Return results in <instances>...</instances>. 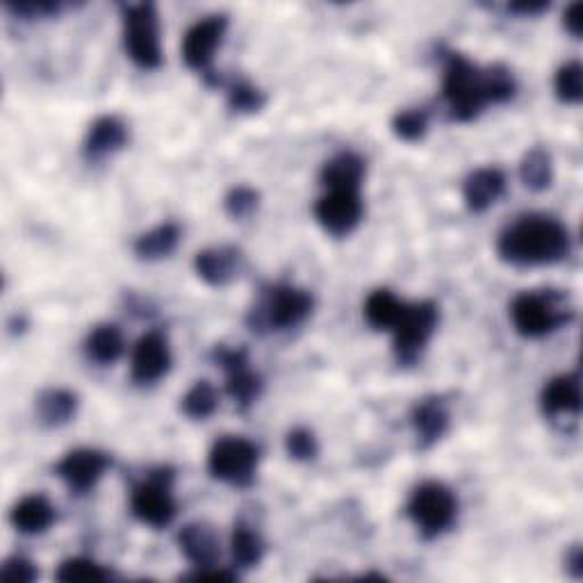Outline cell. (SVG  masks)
Listing matches in <instances>:
<instances>
[{
  "instance_id": "5",
  "label": "cell",
  "mask_w": 583,
  "mask_h": 583,
  "mask_svg": "<svg viewBox=\"0 0 583 583\" xmlns=\"http://www.w3.org/2000/svg\"><path fill=\"white\" fill-rule=\"evenodd\" d=\"M123 48L128 58L144 71H153L163 64L160 46V19L153 3H123Z\"/></svg>"
},
{
  "instance_id": "23",
  "label": "cell",
  "mask_w": 583,
  "mask_h": 583,
  "mask_svg": "<svg viewBox=\"0 0 583 583\" xmlns=\"http://www.w3.org/2000/svg\"><path fill=\"white\" fill-rule=\"evenodd\" d=\"M365 178V160L354 151L333 155L322 167L320 180L326 190H360Z\"/></svg>"
},
{
  "instance_id": "2",
  "label": "cell",
  "mask_w": 583,
  "mask_h": 583,
  "mask_svg": "<svg viewBox=\"0 0 583 583\" xmlns=\"http://www.w3.org/2000/svg\"><path fill=\"white\" fill-rule=\"evenodd\" d=\"M497 253L515 267L563 262L572 253L570 230L554 217L526 215L499 235Z\"/></svg>"
},
{
  "instance_id": "32",
  "label": "cell",
  "mask_w": 583,
  "mask_h": 583,
  "mask_svg": "<svg viewBox=\"0 0 583 583\" xmlns=\"http://www.w3.org/2000/svg\"><path fill=\"white\" fill-rule=\"evenodd\" d=\"M267 96L249 81H237L228 90V108L237 115H255L264 108Z\"/></svg>"
},
{
  "instance_id": "1",
  "label": "cell",
  "mask_w": 583,
  "mask_h": 583,
  "mask_svg": "<svg viewBox=\"0 0 583 583\" xmlns=\"http://www.w3.org/2000/svg\"><path fill=\"white\" fill-rule=\"evenodd\" d=\"M515 92L517 83L507 67L495 64L481 69L461 56V52H447L444 56L442 96L449 108V117L454 121L469 123L488 105L513 100Z\"/></svg>"
},
{
  "instance_id": "8",
  "label": "cell",
  "mask_w": 583,
  "mask_h": 583,
  "mask_svg": "<svg viewBox=\"0 0 583 583\" xmlns=\"http://www.w3.org/2000/svg\"><path fill=\"white\" fill-rule=\"evenodd\" d=\"M258 463L260 449L240 436L219 438L207 454V472L235 488H249L255 481Z\"/></svg>"
},
{
  "instance_id": "6",
  "label": "cell",
  "mask_w": 583,
  "mask_h": 583,
  "mask_svg": "<svg viewBox=\"0 0 583 583\" xmlns=\"http://www.w3.org/2000/svg\"><path fill=\"white\" fill-rule=\"evenodd\" d=\"M406 515L413 520L421 538L436 540L456 524L459 499L449 486L440 481H427L413 490Z\"/></svg>"
},
{
  "instance_id": "19",
  "label": "cell",
  "mask_w": 583,
  "mask_h": 583,
  "mask_svg": "<svg viewBox=\"0 0 583 583\" xmlns=\"http://www.w3.org/2000/svg\"><path fill=\"white\" fill-rule=\"evenodd\" d=\"M503 192H507V176L497 167L476 169L463 182V201L474 215L492 207Z\"/></svg>"
},
{
  "instance_id": "17",
  "label": "cell",
  "mask_w": 583,
  "mask_h": 583,
  "mask_svg": "<svg viewBox=\"0 0 583 583\" xmlns=\"http://www.w3.org/2000/svg\"><path fill=\"white\" fill-rule=\"evenodd\" d=\"M178 547L185 559L194 568L217 566L219 561V536L207 522H190L178 532Z\"/></svg>"
},
{
  "instance_id": "29",
  "label": "cell",
  "mask_w": 583,
  "mask_h": 583,
  "mask_svg": "<svg viewBox=\"0 0 583 583\" xmlns=\"http://www.w3.org/2000/svg\"><path fill=\"white\" fill-rule=\"evenodd\" d=\"M219 406V394L210 381H197L180 400V411L194 421L207 419Z\"/></svg>"
},
{
  "instance_id": "15",
  "label": "cell",
  "mask_w": 583,
  "mask_h": 583,
  "mask_svg": "<svg viewBox=\"0 0 583 583\" xmlns=\"http://www.w3.org/2000/svg\"><path fill=\"white\" fill-rule=\"evenodd\" d=\"M245 255L237 247H212L203 249L194 258L199 278L210 287H226L242 272Z\"/></svg>"
},
{
  "instance_id": "39",
  "label": "cell",
  "mask_w": 583,
  "mask_h": 583,
  "mask_svg": "<svg viewBox=\"0 0 583 583\" xmlns=\"http://www.w3.org/2000/svg\"><path fill=\"white\" fill-rule=\"evenodd\" d=\"M563 25L572 37H581L583 31V3H572L563 14Z\"/></svg>"
},
{
  "instance_id": "40",
  "label": "cell",
  "mask_w": 583,
  "mask_h": 583,
  "mask_svg": "<svg viewBox=\"0 0 583 583\" xmlns=\"http://www.w3.org/2000/svg\"><path fill=\"white\" fill-rule=\"evenodd\" d=\"M547 10H549V3H545V0H522V3L509 5V12L520 14V16H538Z\"/></svg>"
},
{
  "instance_id": "36",
  "label": "cell",
  "mask_w": 583,
  "mask_h": 583,
  "mask_svg": "<svg viewBox=\"0 0 583 583\" xmlns=\"http://www.w3.org/2000/svg\"><path fill=\"white\" fill-rule=\"evenodd\" d=\"M5 8L21 19H44L60 14L62 3L58 0H19V3H8Z\"/></svg>"
},
{
  "instance_id": "27",
  "label": "cell",
  "mask_w": 583,
  "mask_h": 583,
  "mask_svg": "<svg viewBox=\"0 0 583 583\" xmlns=\"http://www.w3.org/2000/svg\"><path fill=\"white\" fill-rule=\"evenodd\" d=\"M520 180L524 182L526 190L532 192H545L551 188L554 180V163L551 153L543 146L528 148L520 163Z\"/></svg>"
},
{
  "instance_id": "16",
  "label": "cell",
  "mask_w": 583,
  "mask_h": 583,
  "mask_svg": "<svg viewBox=\"0 0 583 583\" xmlns=\"http://www.w3.org/2000/svg\"><path fill=\"white\" fill-rule=\"evenodd\" d=\"M411 421L415 429L417 447L419 449H431L438 440L444 438L449 429V408L442 396H424L411 413Z\"/></svg>"
},
{
  "instance_id": "3",
  "label": "cell",
  "mask_w": 583,
  "mask_h": 583,
  "mask_svg": "<svg viewBox=\"0 0 583 583\" xmlns=\"http://www.w3.org/2000/svg\"><path fill=\"white\" fill-rule=\"evenodd\" d=\"M574 320L570 299L559 289L522 291L511 304V322L526 340H540Z\"/></svg>"
},
{
  "instance_id": "14",
  "label": "cell",
  "mask_w": 583,
  "mask_h": 583,
  "mask_svg": "<svg viewBox=\"0 0 583 583\" xmlns=\"http://www.w3.org/2000/svg\"><path fill=\"white\" fill-rule=\"evenodd\" d=\"M112 465V459L98 449H73L58 465L56 474L67 484L73 495H85L96 488L105 472Z\"/></svg>"
},
{
  "instance_id": "22",
  "label": "cell",
  "mask_w": 583,
  "mask_h": 583,
  "mask_svg": "<svg viewBox=\"0 0 583 583\" xmlns=\"http://www.w3.org/2000/svg\"><path fill=\"white\" fill-rule=\"evenodd\" d=\"M78 406H81V402H78V394L64 388H48L37 396V402H35L37 419L46 429H60L71 419H75Z\"/></svg>"
},
{
  "instance_id": "31",
  "label": "cell",
  "mask_w": 583,
  "mask_h": 583,
  "mask_svg": "<svg viewBox=\"0 0 583 583\" xmlns=\"http://www.w3.org/2000/svg\"><path fill=\"white\" fill-rule=\"evenodd\" d=\"M556 98L566 105H579L583 98V69L581 62L572 60L556 71L554 78Z\"/></svg>"
},
{
  "instance_id": "37",
  "label": "cell",
  "mask_w": 583,
  "mask_h": 583,
  "mask_svg": "<svg viewBox=\"0 0 583 583\" xmlns=\"http://www.w3.org/2000/svg\"><path fill=\"white\" fill-rule=\"evenodd\" d=\"M39 576V570L33 561L23 559V556H12L3 563V570H0V579L10 581V583H31Z\"/></svg>"
},
{
  "instance_id": "34",
  "label": "cell",
  "mask_w": 583,
  "mask_h": 583,
  "mask_svg": "<svg viewBox=\"0 0 583 583\" xmlns=\"http://www.w3.org/2000/svg\"><path fill=\"white\" fill-rule=\"evenodd\" d=\"M258 205H260V194L253 188H249V185L233 188L224 199V207H226L228 215L233 219H240V222L249 219L258 210Z\"/></svg>"
},
{
  "instance_id": "25",
  "label": "cell",
  "mask_w": 583,
  "mask_h": 583,
  "mask_svg": "<svg viewBox=\"0 0 583 583\" xmlns=\"http://www.w3.org/2000/svg\"><path fill=\"white\" fill-rule=\"evenodd\" d=\"M408 304L396 299L390 289H377L365 301V320L377 331H392Z\"/></svg>"
},
{
  "instance_id": "24",
  "label": "cell",
  "mask_w": 583,
  "mask_h": 583,
  "mask_svg": "<svg viewBox=\"0 0 583 583\" xmlns=\"http://www.w3.org/2000/svg\"><path fill=\"white\" fill-rule=\"evenodd\" d=\"M126 349V342L121 329L115 324H98L85 340V356L100 365L108 367L115 365Z\"/></svg>"
},
{
  "instance_id": "35",
  "label": "cell",
  "mask_w": 583,
  "mask_h": 583,
  "mask_svg": "<svg viewBox=\"0 0 583 583\" xmlns=\"http://www.w3.org/2000/svg\"><path fill=\"white\" fill-rule=\"evenodd\" d=\"M285 452L289 459L301 461V463H310L320 454V444H317V438L312 431L299 427V429H291L285 438Z\"/></svg>"
},
{
  "instance_id": "10",
  "label": "cell",
  "mask_w": 583,
  "mask_h": 583,
  "mask_svg": "<svg viewBox=\"0 0 583 583\" xmlns=\"http://www.w3.org/2000/svg\"><path fill=\"white\" fill-rule=\"evenodd\" d=\"M212 360H215L226 372V392L230 400L242 413L249 411L262 392V379L251 369L247 349H230L224 344H217L212 352Z\"/></svg>"
},
{
  "instance_id": "41",
  "label": "cell",
  "mask_w": 583,
  "mask_h": 583,
  "mask_svg": "<svg viewBox=\"0 0 583 583\" xmlns=\"http://www.w3.org/2000/svg\"><path fill=\"white\" fill-rule=\"evenodd\" d=\"M566 568L568 572L574 576V579H581L583 576V551L579 545H574L568 554V559H566Z\"/></svg>"
},
{
  "instance_id": "20",
  "label": "cell",
  "mask_w": 583,
  "mask_h": 583,
  "mask_svg": "<svg viewBox=\"0 0 583 583\" xmlns=\"http://www.w3.org/2000/svg\"><path fill=\"white\" fill-rule=\"evenodd\" d=\"M56 507L44 495H28L14 503L10 511V522L23 536H41L56 524Z\"/></svg>"
},
{
  "instance_id": "18",
  "label": "cell",
  "mask_w": 583,
  "mask_h": 583,
  "mask_svg": "<svg viewBox=\"0 0 583 583\" xmlns=\"http://www.w3.org/2000/svg\"><path fill=\"white\" fill-rule=\"evenodd\" d=\"M128 144V128L115 115L98 117L85 138V157L90 163L108 160L115 153H119Z\"/></svg>"
},
{
  "instance_id": "30",
  "label": "cell",
  "mask_w": 583,
  "mask_h": 583,
  "mask_svg": "<svg viewBox=\"0 0 583 583\" xmlns=\"http://www.w3.org/2000/svg\"><path fill=\"white\" fill-rule=\"evenodd\" d=\"M56 579L62 583H103L112 579V572L94 559H87V556H73V559L60 563Z\"/></svg>"
},
{
  "instance_id": "9",
  "label": "cell",
  "mask_w": 583,
  "mask_h": 583,
  "mask_svg": "<svg viewBox=\"0 0 583 583\" xmlns=\"http://www.w3.org/2000/svg\"><path fill=\"white\" fill-rule=\"evenodd\" d=\"M440 322V308L433 301H419L413 306H406L402 320L392 329L394 333V358L400 365L411 367L415 365L424 349L429 347V342L438 329Z\"/></svg>"
},
{
  "instance_id": "26",
  "label": "cell",
  "mask_w": 583,
  "mask_h": 583,
  "mask_svg": "<svg viewBox=\"0 0 583 583\" xmlns=\"http://www.w3.org/2000/svg\"><path fill=\"white\" fill-rule=\"evenodd\" d=\"M180 242V228L178 224L174 222H167V224H160L157 228L140 235L135 240V255L140 260H163V258H169L176 247Z\"/></svg>"
},
{
  "instance_id": "33",
  "label": "cell",
  "mask_w": 583,
  "mask_h": 583,
  "mask_svg": "<svg viewBox=\"0 0 583 583\" xmlns=\"http://www.w3.org/2000/svg\"><path fill=\"white\" fill-rule=\"evenodd\" d=\"M427 130H429V112L427 110H419V108L404 110L400 115H394V119H392V132L402 142H408V144L421 142L424 135H427Z\"/></svg>"
},
{
  "instance_id": "38",
  "label": "cell",
  "mask_w": 583,
  "mask_h": 583,
  "mask_svg": "<svg viewBox=\"0 0 583 583\" xmlns=\"http://www.w3.org/2000/svg\"><path fill=\"white\" fill-rule=\"evenodd\" d=\"M185 579H192V581H235L237 572L222 570L217 566H205V568H197L192 574H185Z\"/></svg>"
},
{
  "instance_id": "21",
  "label": "cell",
  "mask_w": 583,
  "mask_h": 583,
  "mask_svg": "<svg viewBox=\"0 0 583 583\" xmlns=\"http://www.w3.org/2000/svg\"><path fill=\"white\" fill-rule=\"evenodd\" d=\"M540 406L547 417H579L581 413V379L579 374H561L551 379L540 394Z\"/></svg>"
},
{
  "instance_id": "11",
  "label": "cell",
  "mask_w": 583,
  "mask_h": 583,
  "mask_svg": "<svg viewBox=\"0 0 583 583\" xmlns=\"http://www.w3.org/2000/svg\"><path fill=\"white\" fill-rule=\"evenodd\" d=\"M365 205L360 190H326L314 203V219L333 237L352 235L362 222Z\"/></svg>"
},
{
  "instance_id": "13",
  "label": "cell",
  "mask_w": 583,
  "mask_h": 583,
  "mask_svg": "<svg viewBox=\"0 0 583 583\" xmlns=\"http://www.w3.org/2000/svg\"><path fill=\"white\" fill-rule=\"evenodd\" d=\"M171 369V347L169 340L163 331H148L144 333L135 349H132L130 362V377L138 385H155L163 381Z\"/></svg>"
},
{
  "instance_id": "4",
  "label": "cell",
  "mask_w": 583,
  "mask_h": 583,
  "mask_svg": "<svg viewBox=\"0 0 583 583\" xmlns=\"http://www.w3.org/2000/svg\"><path fill=\"white\" fill-rule=\"evenodd\" d=\"M314 310V297L295 285H274L262 291L249 312V326L255 333H281L301 326Z\"/></svg>"
},
{
  "instance_id": "7",
  "label": "cell",
  "mask_w": 583,
  "mask_h": 583,
  "mask_svg": "<svg viewBox=\"0 0 583 583\" xmlns=\"http://www.w3.org/2000/svg\"><path fill=\"white\" fill-rule=\"evenodd\" d=\"M130 511L151 528H167L178 513L174 497V469L160 467L146 474V479L132 488Z\"/></svg>"
},
{
  "instance_id": "12",
  "label": "cell",
  "mask_w": 583,
  "mask_h": 583,
  "mask_svg": "<svg viewBox=\"0 0 583 583\" xmlns=\"http://www.w3.org/2000/svg\"><path fill=\"white\" fill-rule=\"evenodd\" d=\"M226 28H228V19L224 14H210L197 21L192 28L185 33V39H182L185 64L207 78L212 58H215L217 48L224 41Z\"/></svg>"
},
{
  "instance_id": "28",
  "label": "cell",
  "mask_w": 583,
  "mask_h": 583,
  "mask_svg": "<svg viewBox=\"0 0 583 583\" xmlns=\"http://www.w3.org/2000/svg\"><path fill=\"white\" fill-rule=\"evenodd\" d=\"M230 556H233V566L235 568H255L260 566L262 556H264V540L255 532L253 526L237 522L230 536Z\"/></svg>"
}]
</instances>
